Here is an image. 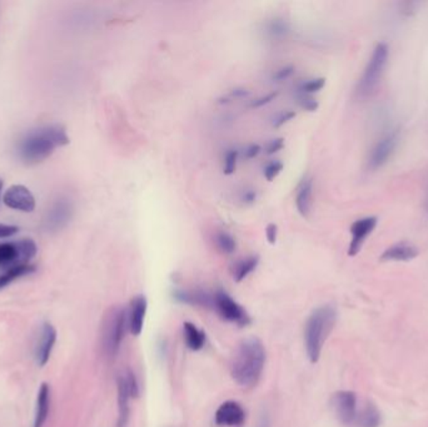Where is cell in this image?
Segmentation results:
<instances>
[{
    "label": "cell",
    "mask_w": 428,
    "mask_h": 427,
    "mask_svg": "<svg viewBox=\"0 0 428 427\" xmlns=\"http://www.w3.org/2000/svg\"><path fill=\"white\" fill-rule=\"evenodd\" d=\"M69 137L63 126L48 124L30 129L16 142L15 153L27 164H36L50 157L54 150L67 146Z\"/></svg>",
    "instance_id": "1"
},
{
    "label": "cell",
    "mask_w": 428,
    "mask_h": 427,
    "mask_svg": "<svg viewBox=\"0 0 428 427\" xmlns=\"http://www.w3.org/2000/svg\"><path fill=\"white\" fill-rule=\"evenodd\" d=\"M265 365V349L256 337L247 338L237 349L230 375L241 387H253L262 376Z\"/></svg>",
    "instance_id": "2"
},
{
    "label": "cell",
    "mask_w": 428,
    "mask_h": 427,
    "mask_svg": "<svg viewBox=\"0 0 428 427\" xmlns=\"http://www.w3.org/2000/svg\"><path fill=\"white\" fill-rule=\"evenodd\" d=\"M335 322L337 311L331 305L318 307L309 314L305 326V347L311 362H318L323 346L335 328Z\"/></svg>",
    "instance_id": "3"
},
{
    "label": "cell",
    "mask_w": 428,
    "mask_h": 427,
    "mask_svg": "<svg viewBox=\"0 0 428 427\" xmlns=\"http://www.w3.org/2000/svg\"><path fill=\"white\" fill-rule=\"evenodd\" d=\"M390 48L385 43H379L372 51L368 63L364 68V74L358 82L357 94L361 98L370 97L379 86L382 76L385 73V65L388 63Z\"/></svg>",
    "instance_id": "4"
},
{
    "label": "cell",
    "mask_w": 428,
    "mask_h": 427,
    "mask_svg": "<svg viewBox=\"0 0 428 427\" xmlns=\"http://www.w3.org/2000/svg\"><path fill=\"white\" fill-rule=\"evenodd\" d=\"M127 311L121 307H113L108 311L102 331V346L108 357H115L121 349L126 335Z\"/></svg>",
    "instance_id": "5"
},
{
    "label": "cell",
    "mask_w": 428,
    "mask_h": 427,
    "mask_svg": "<svg viewBox=\"0 0 428 427\" xmlns=\"http://www.w3.org/2000/svg\"><path fill=\"white\" fill-rule=\"evenodd\" d=\"M36 244L33 240L0 243V267H12L27 264L36 255Z\"/></svg>",
    "instance_id": "6"
},
{
    "label": "cell",
    "mask_w": 428,
    "mask_h": 427,
    "mask_svg": "<svg viewBox=\"0 0 428 427\" xmlns=\"http://www.w3.org/2000/svg\"><path fill=\"white\" fill-rule=\"evenodd\" d=\"M217 314L221 316L223 320L236 323L241 327L248 326L252 320L248 312L243 308L237 301L232 299L228 293L218 290L213 293V307Z\"/></svg>",
    "instance_id": "7"
},
{
    "label": "cell",
    "mask_w": 428,
    "mask_h": 427,
    "mask_svg": "<svg viewBox=\"0 0 428 427\" xmlns=\"http://www.w3.org/2000/svg\"><path fill=\"white\" fill-rule=\"evenodd\" d=\"M73 214H74L73 202L67 197H59L57 200L53 202V205L47 212L44 220L45 229L49 232L62 231L71 223Z\"/></svg>",
    "instance_id": "8"
},
{
    "label": "cell",
    "mask_w": 428,
    "mask_h": 427,
    "mask_svg": "<svg viewBox=\"0 0 428 427\" xmlns=\"http://www.w3.org/2000/svg\"><path fill=\"white\" fill-rule=\"evenodd\" d=\"M400 141V133L397 129L388 132L383 135L376 146L372 148L371 154L368 158V168L371 171H377L385 165L394 153L397 144Z\"/></svg>",
    "instance_id": "9"
},
{
    "label": "cell",
    "mask_w": 428,
    "mask_h": 427,
    "mask_svg": "<svg viewBox=\"0 0 428 427\" xmlns=\"http://www.w3.org/2000/svg\"><path fill=\"white\" fill-rule=\"evenodd\" d=\"M332 407L337 419L344 426L355 425L358 413V400L353 391L335 392L332 397Z\"/></svg>",
    "instance_id": "10"
},
{
    "label": "cell",
    "mask_w": 428,
    "mask_h": 427,
    "mask_svg": "<svg viewBox=\"0 0 428 427\" xmlns=\"http://www.w3.org/2000/svg\"><path fill=\"white\" fill-rule=\"evenodd\" d=\"M377 223H379V218L374 216L364 217V218L357 220L356 222L352 223V226H350L352 240H350V247H348V256L355 257L359 253L367 237L371 235L372 232L374 231V228L377 227Z\"/></svg>",
    "instance_id": "11"
},
{
    "label": "cell",
    "mask_w": 428,
    "mask_h": 427,
    "mask_svg": "<svg viewBox=\"0 0 428 427\" xmlns=\"http://www.w3.org/2000/svg\"><path fill=\"white\" fill-rule=\"evenodd\" d=\"M3 200L5 206L22 212H33L36 208V198L33 193L29 191L27 187L22 185H15L9 187L7 192L3 196Z\"/></svg>",
    "instance_id": "12"
},
{
    "label": "cell",
    "mask_w": 428,
    "mask_h": 427,
    "mask_svg": "<svg viewBox=\"0 0 428 427\" xmlns=\"http://www.w3.org/2000/svg\"><path fill=\"white\" fill-rule=\"evenodd\" d=\"M214 420L218 426H241L246 421V411L239 402L226 401L215 411Z\"/></svg>",
    "instance_id": "13"
},
{
    "label": "cell",
    "mask_w": 428,
    "mask_h": 427,
    "mask_svg": "<svg viewBox=\"0 0 428 427\" xmlns=\"http://www.w3.org/2000/svg\"><path fill=\"white\" fill-rule=\"evenodd\" d=\"M147 307L148 302L143 295H138L130 299L129 308L127 310V325L132 335L139 336L142 334Z\"/></svg>",
    "instance_id": "14"
},
{
    "label": "cell",
    "mask_w": 428,
    "mask_h": 427,
    "mask_svg": "<svg viewBox=\"0 0 428 427\" xmlns=\"http://www.w3.org/2000/svg\"><path fill=\"white\" fill-rule=\"evenodd\" d=\"M56 342H57V330L50 322H44L36 349V363L40 367L45 366L49 361Z\"/></svg>",
    "instance_id": "15"
},
{
    "label": "cell",
    "mask_w": 428,
    "mask_h": 427,
    "mask_svg": "<svg viewBox=\"0 0 428 427\" xmlns=\"http://www.w3.org/2000/svg\"><path fill=\"white\" fill-rule=\"evenodd\" d=\"M420 255L418 249L412 243L400 242L393 244L385 249L381 255V261H393V262H408Z\"/></svg>",
    "instance_id": "16"
},
{
    "label": "cell",
    "mask_w": 428,
    "mask_h": 427,
    "mask_svg": "<svg viewBox=\"0 0 428 427\" xmlns=\"http://www.w3.org/2000/svg\"><path fill=\"white\" fill-rule=\"evenodd\" d=\"M312 193H313V179L305 177L300 181L296 194V207L298 214L303 218H308L312 209Z\"/></svg>",
    "instance_id": "17"
},
{
    "label": "cell",
    "mask_w": 428,
    "mask_h": 427,
    "mask_svg": "<svg viewBox=\"0 0 428 427\" xmlns=\"http://www.w3.org/2000/svg\"><path fill=\"white\" fill-rule=\"evenodd\" d=\"M118 427H126L129 420V401L132 399V395L129 391L128 382L124 372L118 376Z\"/></svg>",
    "instance_id": "18"
},
{
    "label": "cell",
    "mask_w": 428,
    "mask_h": 427,
    "mask_svg": "<svg viewBox=\"0 0 428 427\" xmlns=\"http://www.w3.org/2000/svg\"><path fill=\"white\" fill-rule=\"evenodd\" d=\"M50 410V387L49 384H42L38 391L36 397V415L33 427H43L45 421L48 419Z\"/></svg>",
    "instance_id": "19"
},
{
    "label": "cell",
    "mask_w": 428,
    "mask_h": 427,
    "mask_svg": "<svg viewBox=\"0 0 428 427\" xmlns=\"http://www.w3.org/2000/svg\"><path fill=\"white\" fill-rule=\"evenodd\" d=\"M382 424V415L379 408L372 404L364 406V408L358 410L357 413V427H379Z\"/></svg>",
    "instance_id": "20"
},
{
    "label": "cell",
    "mask_w": 428,
    "mask_h": 427,
    "mask_svg": "<svg viewBox=\"0 0 428 427\" xmlns=\"http://www.w3.org/2000/svg\"><path fill=\"white\" fill-rule=\"evenodd\" d=\"M34 270H36V267L29 264H15L12 267H8L7 270L0 273V290L10 285L12 282H14L15 279L33 273Z\"/></svg>",
    "instance_id": "21"
},
{
    "label": "cell",
    "mask_w": 428,
    "mask_h": 427,
    "mask_svg": "<svg viewBox=\"0 0 428 427\" xmlns=\"http://www.w3.org/2000/svg\"><path fill=\"white\" fill-rule=\"evenodd\" d=\"M183 335H185V341L188 349L192 351H200L204 347L206 334L195 325H193L191 322H185Z\"/></svg>",
    "instance_id": "22"
},
{
    "label": "cell",
    "mask_w": 428,
    "mask_h": 427,
    "mask_svg": "<svg viewBox=\"0 0 428 427\" xmlns=\"http://www.w3.org/2000/svg\"><path fill=\"white\" fill-rule=\"evenodd\" d=\"M259 264V257L250 256L243 258L233 268V278L236 282H242L250 276L252 272H254Z\"/></svg>",
    "instance_id": "23"
},
{
    "label": "cell",
    "mask_w": 428,
    "mask_h": 427,
    "mask_svg": "<svg viewBox=\"0 0 428 427\" xmlns=\"http://www.w3.org/2000/svg\"><path fill=\"white\" fill-rule=\"evenodd\" d=\"M215 243H217V247L224 255H233L236 252V238L230 233H228V232H226V231H222V232L217 233V235H215Z\"/></svg>",
    "instance_id": "24"
},
{
    "label": "cell",
    "mask_w": 428,
    "mask_h": 427,
    "mask_svg": "<svg viewBox=\"0 0 428 427\" xmlns=\"http://www.w3.org/2000/svg\"><path fill=\"white\" fill-rule=\"evenodd\" d=\"M291 27L285 19H273L267 25V33L276 39H282L289 34Z\"/></svg>",
    "instance_id": "25"
},
{
    "label": "cell",
    "mask_w": 428,
    "mask_h": 427,
    "mask_svg": "<svg viewBox=\"0 0 428 427\" xmlns=\"http://www.w3.org/2000/svg\"><path fill=\"white\" fill-rule=\"evenodd\" d=\"M324 86H326V79L324 78L308 79V80H305L300 83L298 91H300V94L312 95L314 93L322 91Z\"/></svg>",
    "instance_id": "26"
},
{
    "label": "cell",
    "mask_w": 428,
    "mask_h": 427,
    "mask_svg": "<svg viewBox=\"0 0 428 427\" xmlns=\"http://www.w3.org/2000/svg\"><path fill=\"white\" fill-rule=\"evenodd\" d=\"M239 157V150H229L224 156V165H223V173L226 176H232L237 170V162Z\"/></svg>",
    "instance_id": "27"
},
{
    "label": "cell",
    "mask_w": 428,
    "mask_h": 427,
    "mask_svg": "<svg viewBox=\"0 0 428 427\" xmlns=\"http://www.w3.org/2000/svg\"><path fill=\"white\" fill-rule=\"evenodd\" d=\"M283 168H285V165H283V163H282L281 161H278V159L271 161L270 163H267L264 165V178L267 179L268 182L274 181V179L277 178L279 174H281V172L283 171Z\"/></svg>",
    "instance_id": "28"
},
{
    "label": "cell",
    "mask_w": 428,
    "mask_h": 427,
    "mask_svg": "<svg viewBox=\"0 0 428 427\" xmlns=\"http://www.w3.org/2000/svg\"><path fill=\"white\" fill-rule=\"evenodd\" d=\"M297 103L303 111H307V112H316L320 108L318 100H314L312 95H307V94H300L297 98Z\"/></svg>",
    "instance_id": "29"
},
{
    "label": "cell",
    "mask_w": 428,
    "mask_h": 427,
    "mask_svg": "<svg viewBox=\"0 0 428 427\" xmlns=\"http://www.w3.org/2000/svg\"><path fill=\"white\" fill-rule=\"evenodd\" d=\"M296 118V112L294 111H285L282 113H279L273 121H272V127L278 129L283 127L287 123L292 121Z\"/></svg>",
    "instance_id": "30"
},
{
    "label": "cell",
    "mask_w": 428,
    "mask_h": 427,
    "mask_svg": "<svg viewBox=\"0 0 428 427\" xmlns=\"http://www.w3.org/2000/svg\"><path fill=\"white\" fill-rule=\"evenodd\" d=\"M278 94L279 92H272L265 94V95H262V97H258L256 100L250 102V108H256L257 109V108L264 107V106L270 104L273 100H276L278 97Z\"/></svg>",
    "instance_id": "31"
},
{
    "label": "cell",
    "mask_w": 428,
    "mask_h": 427,
    "mask_svg": "<svg viewBox=\"0 0 428 427\" xmlns=\"http://www.w3.org/2000/svg\"><path fill=\"white\" fill-rule=\"evenodd\" d=\"M250 94V91H247L246 88H241V86H238V88L232 89V91H230V92H229L226 97L219 98V103H228L230 100L246 98V97H248Z\"/></svg>",
    "instance_id": "32"
},
{
    "label": "cell",
    "mask_w": 428,
    "mask_h": 427,
    "mask_svg": "<svg viewBox=\"0 0 428 427\" xmlns=\"http://www.w3.org/2000/svg\"><path fill=\"white\" fill-rule=\"evenodd\" d=\"M294 67L293 65H285L282 68H279L278 71H276V73L272 76V80L273 82H283L288 78H291L294 73Z\"/></svg>",
    "instance_id": "33"
},
{
    "label": "cell",
    "mask_w": 428,
    "mask_h": 427,
    "mask_svg": "<svg viewBox=\"0 0 428 427\" xmlns=\"http://www.w3.org/2000/svg\"><path fill=\"white\" fill-rule=\"evenodd\" d=\"M285 147V139L283 138H274V139H272L267 144V147H265V154L267 156H273V154H276V153H278L279 150H282V148Z\"/></svg>",
    "instance_id": "34"
},
{
    "label": "cell",
    "mask_w": 428,
    "mask_h": 427,
    "mask_svg": "<svg viewBox=\"0 0 428 427\" xmlns=\"http://www.w3.org/2000/svg\"><path fill=\"white\" fill-rule=\"evenodd\" d=\"M265 237L271 244H276L278 238V226L274 223H270L265 228Z\"/></svg>",
    "instance_id": "35"
},
{
    "label": "cell",
    "mask_w": 428,
    "mask_h": 427,
    "mask_svg": "<svg viewBox=\"0 0 428 427\" xmlns=\"http://www.w3.org/2000/svg\"><path fill=\"white\" fill-rule=\"evenodd\" d=\"M261 152H262V147L259 144L253 143V144H250L248 147L244 148L243 157L246 158V159H253V158L258 157Z\"/></svg>",
    "instance_id": "36"
},
{
    "label": "cell",
    "mask_w": 428,
    "mask_h": 427,
    "mask_svg": "<svg viewBox=\"0 0 428 427\" xmlns=\"http://www.w3.org/2000/svg\"><path fill=\"white\" fill-rule=\"evenodd\" d=\"M19 228L16 226H12V224H4V223H0V238H8V237H12L15 233H18Z\"/></svg>",
    "instance_id": "37"
},
{
    "label": "cell",
    "mask_w": 428,
    "mask_h": 427,
    "mask_svg": "<svg viewBox=\"0 0 428 427\" xmlns=\"http://www.w3.org/2000/svg\"><path fill=\"white\" fill-rule=\"evenodd\" d=\"M257 192L254 189H247V191H244L242 193L241 200H242V203H244V205L250 206V205H253L257 200Z\"/></svg>",
    "instance_id": "38"
},
{
    "label": "cell",
    "mask_w": 428,
    "mask_h": 427,
    "mask_svg": "<svg viewBox=\"0 0 428 427\" xmlns=\"http://www.w3.org/2000/svg\"><path fill=\"white\" fill-rule=\"evenodd\" d=\"M258 427H270V422H268V419L267 417H263L261 422H259V425Z\"/></svg>",
    "instance_id": "39"
},
{
    "label": "cell",
    "mask_w": 428,
    "mask_h": 427,
    "mask_svg": "<svg viewBox=\"0 0 428 427\" xmlns=\"http://www.w3.org/2000/svg\"><path fill=\"white\" fill-rule=\"evenodd\" d=\"M1 189H3V179L0 178V194H1Z\"/></svg>",
    "instance_id": "40"
}]
</instances>
